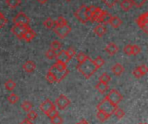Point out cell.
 Returning a JSON list of instances; mask_svg holds the SVG:
<instances>
[{
  "instance_id": "6da1fadb",
  "label": "cell",
  "mask_w": 148,
  "mask_h": 124,
  "mask_svg": "<svg viewBox=\"0 0 148 124\" xmlns=\"http://www.w3.org/2000/svg\"><path fill=\"white\" fill-rule=\"evenodd\" d=\"M76 69L87 79L90 78L98 70L94 63V60H92L89 56H88V58L85 61L79 63Z\"/></svg>"
},
{
  "instance_id": "7a4b0ae2",
  "label": "cell",
  "mask_w": 148,
  "mask_h": 124,
  "mask_svg": "<svg viewBox=\"0 0 148 124\" xmlns=\"http://www.w3.org/2000/svg\"><path fill=\"white\" fill-rule=\"evenodd\" d=\"M49 70L54 74L56 79V83H60L61 81H62L69 72L67 68V64L60 61H56V63H54Z\"/></svg>"
},
{
  "instance_id": "3957f363",
  "label": "cell",
  "mask_w": 148,
  "mask_h": 124,
  "mask_svg": "<svg viewBox=\"0 0 148 124\" xmlns=\"http://www.w3.org/2000/svg\"><path fill=\"white\" fill-rule=\"evenodd\" d=\"M117 107L113 105L106 97L97 105V110L100 111L104 112L105 114H107L108 116H111L112 115H114V110Z\"/></svg>"
},
{
  "instance_id": "277c9868",
  "label": "cell",
  "mask_w": 148,
  "mask_h": 124,
  "mask_svg": "<svg viewBox=\"0 0 148 124\" xmlns=\"http://www.w3.org/2000/svg\"><path fill=\"white\" fill-rule=\"evenodd\" d=\"M113 105L118 107L119 103L122 101L123 96L117 90H112L109 91V93L108 94L107 97H106Z\"/></svg>"
},
{
  "instance_id": "5b68a950",
  "label": "cell",
  "mask_w": 148,
  "mask_h": 124,
  "mask_svg": "<svg viewBox=\"0 0 148 124\" xmlns=\"http://www.w3.org/2000/svg\"><path fill=\"white\" fill-rule=\"evenodd\" d=\"M12 22L16 25H29L30 23L29 17L23 12H19L16 17H13Z\"/></svg>"
},
{
  "instance_id": "8992f818",
  "label": "cell",
  "mask_w": 148,
  "mask_h": 124,
  "mask_svg": "<svg viewBox=\"0 0 148 124\" xmlns=\"http://www.w3.org/2000/svg\"><path fill=\"white\" fill-rule=\"evenodd\" d=\"M86 10H87V6L85 4H82L75 12V17L82 23H86L88 21H89L86 14Z\"/></svg>"
},
{
  "instance_id": "52a82bcc",
  "label": "cell",
  "mask_w": 148,
  "mask_h": 124,
  "mask_svg": "<svg viewBox=\"0 0 148 124\" xmlns=\"http://www.w3.org/2000/svg\"><path fill=\"white\" fill-rule=\"evenodd\" d=\"M136 23L139 25V27L146 33H148V12H145L141 14L137 19Z\"/></svg>"
},
{
  "instance_id": "ba28073f",
  "label": "cell",
  "mask_w": 148,
  "mask_h": 124,
  "mask_svg": "<svg viewBox=\"0 0 148 124\" xmlns=\"http://www.w3.org/2000/svg\"><path fill=\"white\" fill-rule=\"evenodd\" d=\"M53 30L60 38H65L71 31V28L69 24L64 26H55Z\"/></svg>"
},
{
  "instance_id": "9c48e42d",
  "label": "cell",
  "mask_w": 148,
  "mask_h": 124,
  "mask_svg": "<svg viewBox=\"0 0 148 124\" xmlns=\"http://www.w3.org/2000/svg\"><path fill=\"white\" fill-rule=\"evenodd\" d=\"M69 104H70V100L64 95H60L56 99V107H57L61 110L68 108Z\"/></svg>"
},
{
  "instance_id": "30bf717a",
  "label": "cell",
  "mask_w": 148,
  "mask_h": 124,
  "mask_svg": "<svg viewBox=\"0 0 148 124\" xmlns=\"http://www.w3.org/2000/svg\"><path fill=\"white\" fill-rule=\"evenodd\" d=\"M29 28V25H16L14 24L11 27V32L18 38V39H23V33Z\"/></svg>"
},
{
  "instance_id": "8fae6325",
  "label": "cell",
  "mask_w": 148,
  "mask_h": 124,
  "mask_svg": "<svg viewBox=\"0 0 148 124\" xmlns=\"http://www.w3.org/2000/svg\"><path fill=\"white\" fill-rule=\"evenodd\" d=\"M56 104L49 99H46L43 103H42V104L40 105V110L42 111V113H44L45 115H47L50 110H52L53 109H56Z\"/></svg>"
},
{
  "instance_id": "7c38bea8",
  "label": "cell",
  "mask_w": 148,
  "mask_h": 124,
  "mask_svg": "<svg viewBox=\"0 0 148 124\" xmlns=\"http://www.w3.org/2000/svg\"><path fill=\"white\" fill-rule=\"evenodd\" d=\"M56 61H60V62L64 63L66 64H67V63H69L71 60V58L69 56L67 51L64 50H61L60 51H58V53L56 54Z\"/></svg>"
},
{
  "instance_id": "4fadbf2b",
  "label": "cell",
  "mask_w": 148,
  "mask_h": 124,
  "mask_svg": "<svg viewBox=\"0 0 148 124\" xmlns=\"http://www.w3.org/2000/svg\"><path fill=\"white\" fill-rule=\"evenodd\" d=\"M36 34L35 30H33L29 27V28L23 33V39L29 43V42L32 41V40L36 37Z\"/></svg>"
},
{
  "instance_id": "5bb4252c",
  "label": "cell",
  "mask_w": 148,
  "mask_h": 124,
  "mask_svg": "<svg viewBox=\"0 0 148 124\" xmlns=\"http://www.w3.org/2000/svg\"><path fill=\"white\" fill-rule=\"evenodd\" d=\"M36 68V65L34 61H31V60H29L27 61L23 65V69L24 71H26L27 73H32L35 71Z\"/></svg>"
},
{
  "instance_id": "9a60e30c",
  "label": "cell",
  "mask_w": 148,
  "mask_h": 124,
  "mask_svg": "<svg viewBox=\"0 0 148 124\" xmlns=\"http://www.w3.org/2000/svg\"><path fill=\"white\" fill-rule=\"evenodd\" d=\"M106 51L110 55V56H114L115 55L118 51H119V47L114 43H109L106 48H105Z\"/></svg>"
},
{
  "instance_id": "2e32d148",
  "label": "cell",
  "mask_w": 148,
  "mask_h": 124,
  "mask_svg": "<svg viewBox=\"0 0 148 124\" xmlns=\"http://www.w3.org/2000/svg\"><path fill=\"white\" fill-rule=\"evenodd\" d=\"M111 14H109L108 11H106V10H102V13H101V15L100 16V17L97 19V23H108V21H109V19H110V17H111Z\"/></svg>"
},
{
  "instance_id": "e0dca14e",
  "label": "cell",
  "mask_w": 148,
  "mask_h": 124,
  "mask_svg": "<svg viewBox=\"0 0 148 124\" xmlns=\"http://www.w3.org/2000/svg\"><path fill=\"white\" fill-rule=\"evenodd\" d=\"M108 23H110V25L114 28H119L122 24V20L117 16H111Z\"/></svg>"
},
{
  "instance_id": "ac0fdd59",
  "label": "cell",
  "mask_w": 148,
  "mask_h": 124,
  "mask_svg": "<svg viewBox=\"0 0 148 124\" xmlns=\"http://www.w3.org/2000/svg\"><path fill=\"white\" fill-rule=\"evenodd\" d=\"M94 32H95L98 37H103V36L107 33V28H106L103 24L99 23V24H97V25L95 27Z\"/></svg>"
},
{
  "instance_id": "d6986e66",
  "label": "cell",
  "mask_w": 148,
  "mask_h": 124,
  "mask_svg": "<svg viewBox=\"0 0 148 124\" xmlns=\"http://www.w3.org/2000/svg\"><path fill=\"white\" fill-rule=\"evenodd\" d=\"M124 71H125V69L121 63H116L112 67V72L117 76H120L121 74H123Z\"/></svg>"
},
{
  "instance_id": "ffe728a7",
  "label": "cell",
  "mask_w": 148,
  "mask_h": 124,
  "mask_svg": "<svg viewBox=\"0 0 148 124\" xmlns=\"http://www.w3.org/2000/svg\"><path fill=\"white\" fill-rule=\"evenodd\" d=\"M134 6V5L133 0H123L121 3V7L124 11H129Z\"/></svg>"
},
{
  "instance_id": "44dd1931",
  "label": "cell",
  "mask_w": 148,
  "mask_h": 124,
  "mask_svg": "<svg viewBox=\"0 0 148 124\" xmlns=\"http://www.w3.org/2000/svg\"><path fill=\"white\" fill-rule=\"evenodd\" d=\"M95 89H96L97 91H98L99 93H101V94H106L107 91L109 90L108 84L102 83H101V82H99V83L95 85Z\"/></svg>"
},
{
  "instance_id": "7402d4cb",
  "label": "cell",
  "mask_w": 148,
  "mask_h": 124,
  "mask_svg": "<svg viewBox=\"0 0 148 124\" xmlns=\"http://www.w3.org/2000/svg\"><path fill=\"white\" fill-rule=\"evenodd\" d=\"M50 49L56 52H58L62 50V43L57 40H54L50 44Z\"/></svg>"
},
{
  "instance_id": "603a6c76",
  "label": "cell",
  "mask_w": 148,
  "mask_h": 124,
  "mask_svg": "<svg viewBox=\"0 0 148 124\" xmlns=\"http://www.w3.org/2000/svg\"><path fill=\"white\" fill-rule=\"evenodd\" d=\"M6 4L10 9H15L21 4V0H6Z\"/></svg>"
},
{
  "instance_id": "cb8c5ba5",
  "label": "cell",
  "mask_w": 148,
  "mask_h": 124,
  "mask_svg": "<svg viewBox=\"0 0 148 124\" xmlns=\"http://www.w3.org/2000/svg\"><path fill=\"white\" fill-rule=\"evenodd\" d=\"M67 24H68V21L62 16L58 17L57 19L55 21V26H64V25H67Z\"/></svg>"
},
{
  "instance_id": "d4e9b609",
  "label": "cell",
  "mask_w": 148,
  "mask_h": 124,
  "mask_svg": "<svg viewBox=\"0 0 148 124\" xmlns=\"http://www.w3.org/2000/svg\"><path fill=\"white\" fill-rule=\"evenodd\" d=\"M96 117H97V119H98L100 122L103 123V122L107 121L110 116H108L107 114H105L104 112L98 110V111H97V114H96Z\"/></svg>"
},
{
  "instance_id": "484cf974",
  "label": "cell",
  "mask_w": 148,
  "mask_h": 124,
  "mask_svg": "<svg viewBox=\"0 0 148 124\" xmlns=\"http://www.w3.org/2000/svg\"><path fill=\"white\" fill-rule=\"evenodd\" d=\"M4 87L7 90L9 91H12L15 88H16V83L13 80H7L4 83Z\"/></svg>"
},
{
  "instance_id": "4316f807",
  "label": "cell",
  "mask_w": 148,
  "mask_h": 124,
  "mask_svg": "<svg viewBox=\"0 0 148 124\" xmlns=\"http://www.w3.org/2000/svg\"><path fill=\"white\" fill-rule=\"evenodd\" d=\"M102 10H101V8H99V7H96V9H95V12H94V14H93V17H92V18H91V22H96L97 21V19L100 17V16L101 15V13H102Z\"/></svg>"
},
{
  "instance_id": "83f0119b",
  "label": "cell",
  "mask_w": 148,
  "mask_h": 124,
  "mask_svg": "<svg viewBox=\"0 0 148 124\" xmlns=\"http://www.w3.org/2000/svg\"><path fill=\"white\" fill-rule=\"evenodd\" d=\"M43 25H44V27H46L47 29H53V28L55 27V21H54L51 17H48L47 19L44 20Z\"/></svg>"
},
{
  "instance_id": "f1b7e54d",
  "label": "cell",
  "mask_w": 148,
  "mask_h": 124,
  "mask_svg": "<svg viewBox=\"0 0 148 124\" xmlns=\"http://www.w3.org/2000/svg\"><path fill=\"white\" fill-rule=\"evenodd\" d=\"M110 81H111V76L107 73H103L99 78V82L105 83V84H108Z\"/></svg>"
},
{
  "instance_id": "f546056e",
  "label": "cell",
  "mask_w": 148,
  "mask_h": 124,
  "mask_svg": "<svg viewBox=\"0 0 148 124\" xmlns=\"http://www.w3.org/2000/svg\"><path fill=\"white\" fill-rule=\"evenodd\" d=\"M95 9H96V7L94 6V5H91V6H89V7H87L86 14H87V17H88V18L89 21L91 20V18H92V17H93V14H94Z\"/></svg>"
},
{
  "instance_id": "4dcf8cb0",
  "label": "cell",
  "mask_w": 148,
  "mask_h": 124,
  "mask_svg": "<svg viewBox=\"0 0 148 124\" xmlns=\"http://www.w3.org/2000/svg\"><path fill=\"white\" fill-rule=\"evenodd\" d=\"M7 99H8V102L10 103H11V104H15V103H16L19 101L18 96L16 94H14V93H12L10 96H8V98Z\"/></svg>"
},
{
  "instance_id": "1f68e13d",
  "label": "cell",
  "mask_w": 148,
  "mask_h": 124,
  "mask_svg": "<svg viewBox=\"0 0 148 124\" xmlns=\"http://www.w3.org/2000/svg\"><path fill=\"white\" fill-rule=\"evenodd\" d=\"M21 107H22V109H23L24 111L29 112V110H32L33 105H32V103H31L30 102H29V101H24V102L22 103Z\"/></svg>"
},
{
  "instance_id": "d6a6232c",
  "label": "cell",
  "mask_w": 148,
  "mask_h": 124,
  "mask_svg": "<svg viewBox=\"0 0 148 124\" xmlns=\"http://www.w3.org/2000/svg\"><path fill=\"white\" fill-rule=\"evenodd\" d=\"M46 80L49 83H56V79L54 76V74L52 72H50L49 70L48 71V73L46 74Z\"/></svg>"
},
{
  "instance_id": "836d02e7",
  "label": "cell",
  "mask_w": 148,
  "mask_h": 124,
  "mask_svg": "<svg viewBox=\"0 0 148 124\" xmlns=\"http://www.w3.org/2000/svg\"><path fill=\"white\" fill-rule=\"evenodd\" d=\"M56 54H57V52H56V51H54L53 50L49 49V50H48L46 51L45 56H46V57H47L48 59H49V60H53V59H55V58H56Z\"/></svg>"
},
{
  "instance_id": "e575fe53",
  "label": "cell",
  "mask_w": 148,
  "mask_h": 124,
  "mask_svg": "<svg viewBox=\"0 0 148 124\" xmlns=\"http://www.w3.org/2000/svg\"><path fill=\"white\" fill-rule=\"evenodd\" d=\"M114 116L118 118V119H122L124 116H125V112L122 109H120V108H116L115 110H114Z\"/></svg>"
},
{
  "instance_id": "d590c367",
  "label": "cell",
  "mask_w": 148,
  "mask_h": 124,
  "mask_svg": "<svg viewBox=\"0 0 148 124\" xmlns=\"http://www.w3.org/2000/svg\"><path fill=\"white\" fill-rule=\"evenodd\" d=\"M94 63H95V66L97 67V69H99V68H101V67H102L104 65L105 61H104V59L101 56H98V57H96L94 60Z\"/></svg>"
},
{
  "instance_id": "8d00e7d4",
  "label": "cell",
  "mask_w": 148,
  "mask_h": 124,
  "mask_svg": "<svg viewBox=\"0 0 148 124\" xmlns=\"http://www.w3.org/2000/svg\"><path fill=\"white\" fill-rule=\"evenodd\" d=\"M37 118V113L36 112V111H34V110H29V112H28V114H27V118L26 119H28L29 121H30V122H32V121H34V120H36Z\"/></svg>"
},
{
  "instance_id": "74e56055",
  "label": "cell",
  "mask_w": 148,
  "mask_h": 124,
  "mask_svg": "<svg viewBox=\"0 0 148 124\" xmlns=\"http://www.w3.org/2000/svg\"><path fill=\"white\" fill-rule=\"evenodd\" d=\"M75 56H76L77 62H78L79 63H82L83 61H85V60L88 58V56H87L85 53H83V52H79V53H78V54H76Z\"/></svg>"
},
{
  "instance_id": "f35d334b",
  "label": "cell",
  "mask_w": 148,
  "mask_h": 124,
  "mask_svg": "<svg viewBox=\"0 0 148 124\" xmlns=\"http://www.w3.org/2000/svg\"><path fill=\"white\" fill-rule=\"evenodd\" d=\"M8 23V19L5 17V16L0 11V29L3 28Z\"/></svg>"
},
{
  "instance_id": "ab89813d",
  "label": "cell",
  "mask_w": 148,
  "mask_h": 124,
  "mask_svg": "<svg viewBox=\"0 0 148 124\" xmlns=\"http://www.w3.org/2000/svg\"><path fill=\"white\" fill-rule=\"evenodd\" d=\"M140 52H141V48L139 45H137V44L132 45V55L133 56H137Z\"/></svg>"
},
{
  "instance_id": "60d3db41",
  "label": "cell",
  "mask_w": 148,
  "mask_h": 124,
  "mask_svg": "<svg viewBox=\"0 0 148 124\" xmlns=\"http://www.w3.org/2000/svg\"><path fill=\"white\" fill-rule=\"evenodd\" d=\"M50 121H51V123L52 124H62V123H63L62 118L59 115L58 116H56L53 118H51Z\"/></svg>"
},
{
  "instance_id": "b9f144b4",
  "label": "cell",
  "mask_w": 148,
  "mask_h": 124,
  "mask_svg": "<svg viewBox=\"0 0 148 124\" xmlns=\"http://www.w3.org/2000/svg\"><path fill=\"white\" fill-rule=\"evenodd\" d=\"M102 2H103L108 7L112 8V7H114V6L119 2V0H102Z\"/></svg>"
},
{
  "instance_id": "7bdbcfd3",
  "label": "cell",
  "mask_w": 148,
  "mask_h": 124,
  "mask_svg": "<svg viewBox=\"0 0 148 124\" xmlns=\"http://www.w3.org/2000/svg\"><path fill=\"white\" fill-rule=\"evenodd\" d=\"M59 115V111L56 110V109H53L52 110H50L46 116L49 118V119H51V118H53V117H55L56 116H58Z\"/></svg>"
},
{
  "instance_id": "ee69618b",
  "label": "cell",
  "mask_w": 148,
  "mask_h": 124,
  "mask_svg": "<svg viewBox=\"0 0 148 124\" xmlns=\"http://www.w3.org/2000/svg\"><path fill=\"white\" fill-rule=\"evenodd\" d=\"M138 69L140 70V73L142 74V76H145V75H147V73L148 72V68L146 64L140 65V66L138 67Z\"/></svg>"
},
{
  "instance_id": "f6af8a7d",
  "label": "cell",
  "mask_w": 148,
  "mask_h": 124,
  "mask_svg": "<svg viewBox=\"0 0 148 124\" xmlns=\"http://www.w3.org/2000/svg\"><path fill=\"white\" fill-rule=\"evenodd\" d=\"M67 53H68V55H69V56L72 59L75 55H76V52H75V50L74 49V48H72V47H69L67 50Z\"/></svg>"
},
{
  "instance_id": "bcb514c9",
  "label": "cell",
  "mask_w": 148,
  "mask_h": 124,
  "mask_svg": "<svg viewBox=\"0 0 148 124\" xmlns=\"http://www.w3.org/2000/svg\"><path fill=\"white\" fill-rule=\"evenodd\" d=\"M124 52L126 55L127 56H131L132 55V45L131 44H127L124 47Z\"/></svg>"
},
{
  "instance_id": "7dc6e473",
  "label": "cell",
  "mask_w": 148,
  "mask_h": 124,
  "mask_svg": "<svg viewBox=\"0 0 148 124\" xmlns=\"http://www.w3.org/2000/svg\"><path fill=\"white\" fill-rule=\"evenodd\" d=\"M133 75H134V77H136V78H141L143 76H142V74L140 73V70L138 69V67L137 68H135L134 70H133Z\"/></svg>"
},
{
  "instance_id": "c3c4849f",
  "label": "cell",
  "mask_w": 148,
  "mask_h": 124,
  "mask_svg": "<svg viewBox=\"0 0 148 124\" xmlns=\"http://www.w3.org/2000/svg\"><path fill=\"white\" fill-rule=\"evenodd\" d=\"M21 124H33L30 121H29L28 119H24L22 123H21Z\"/></svg>"
},
{
  "instance_id": "681fc988",
  "label": "cell",
  "mask_w": 148,
  "mask_h": 124,
  "mask_svg": "<svg viewBox=\"0 0 148 124\" xmlns=\"http://www.w3.org/2000/svg\"><path fill=\"white\" fill-rule=\"evenodd\" d=\"M77 124H89V123H88L86 120H84V119H83V120H82L79 123H77Z\"/></svg>"
},
{
  "instance_id": "f907efd6",
  "label": "cell",
  "mask_w": 148,
  "mask_h": 124,
  "mask_svg": "<svg viewBox=\"0 0 148 124\" xmlns=\"http://www.w3.org/2000/svg\"><path fill=\"white\" fill-rule=\"evenodd\" d=\"M37 1H38V2H40L41 3H46L48 0H37Z\"/></svg>"
},
{
  "instance_id": "816d5d0a",
  "label": "cell",
  "mask_w": 148,
  "mask_h": 124,
  "mask_svg": "<svg viewBox=\"0 0 148 124\" xmlns=\"http://www.w3.org/2000/svg\"><path fill=\"white\" fill-rule=\"evenodd\" d=\"M67 1H69H69H71V0H67Z\"/></svg>"
},
{
  "instance_id": "f5cc1de1",
  "label": "cell",
  "mask_w": 148,
  "mask_h": 124,
  "mask_svg": "<svg viewBox=\"0 0 148 124\" xmlns=\"http://www.w3.org/2000/svg\"><path fill=\"white\" fill-rule=\"evenodd\" d=\"M140 124H147V123H140Z\"/></svg>"
},
{
  "instance_id": "db71d44e",
  "label": "cell",
  "mask_w": 148,
  "mask_h": 124,
  "mask_svg": "<svg viewBox=\"0 0 148 124\" xmlns=\"http://www.w3.org/2000/svg\"><path fill=\"white\" fill-rule=\"evenodd\" d=\"M20 124H21V123H20Z\"/></svg>"
}]
</instances>
